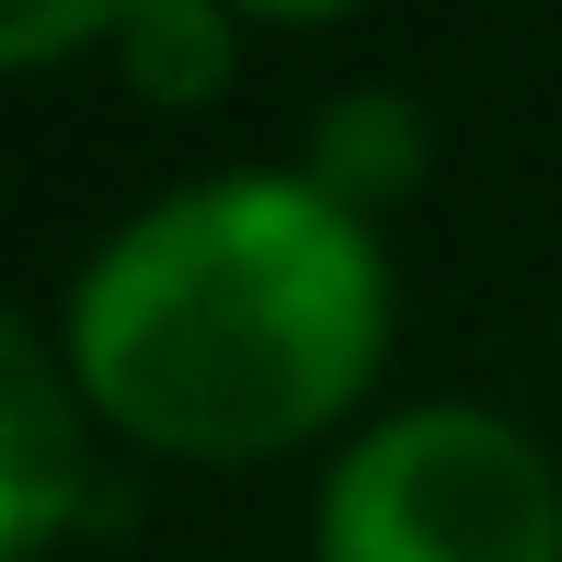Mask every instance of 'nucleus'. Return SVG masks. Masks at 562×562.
Instances as JSON below:
<instances>
[{"label":"nucleus","mask_w":562,"mask_h":562,"mask_svg":"<svg viewBox=\"0 0 562 562\" xmlns=\"http://www.w3.org/2000/svg\"><path fill=\"white\" fill-rule=\"evenodd\" d=\"M391 345L368 218L311 172H218L126 218L69 288V379L172 459H265L334 425Z\"/></svg>","instance_id":"1"},{"label":"nucleus","mask_w":562,"mask_h":562,"mask_svg":"<svg viewBox=\"0 0 562 562\" xmlns=\"http://www.w3.org/2000/svg\"><path fill=\"white\" fill-rule=\"evenodd\" d=\"M0 505H12V562H35L81 505V437H69L58 368L35 356V334H0Z\"/></svg>","instance_id":"3"},{"label":"nucleus","mask_w":562,"mask_h":562,"mask_svg":"<svg viewBox=\"0 0 562 562\" xmlns=\"http://www.w3.org/2000/svg\"><path fill=\"white\" fill-rule=\"evenodd\" d=\"M322 562H562L551 459L494 414H391L322 494Z\"/></svg>","instance_id":"2"},{"label":"nucleus","mask_w":562,"mask_h":562,"mask_svg":"<svg viewBox=\"0 0 562 562\" xmlns=\"http://www.w3.org/2000/svg\"><path fill=\"white\" fill-rule=\"evenodd\" d=\"M115 46L149 104H207L229 81V23L207 0H138V12H115Z\"/></svg>","instance_id":"5"},{"label":"nucleus","mask_w":562,"mask_h":562,"mask_svg":"<svg viewBox=\"0 0 562 562\" xmlns=\"http://www.w3.org/2000/svg\"><path fill=\"white\" fill-rule=\"evenodd\" d=\"M425 172V115L402 104V92H345L334 115H322L311 138V184L334 195V207H379V195H402Z\"/></svg>","instance_id":"4"}]
</instances>
